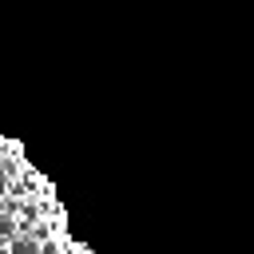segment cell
<instances>
[{
	"label": "cell",
	"mask_w": 254,
	"mask_h": 254,
	"mask_svg": "<svg viewBox=\"0 0 254 254\" xmlns=\"http://www.w3.org/2000/svg\"><path fill=\"white\" fill-rule=\"evenodd\" d=\"M8 254H44V246H40L32 234H16V238L8 242Z\"/></svg>",
	"instance_id": "6da1fadb"
},
{
	"label": "cell",
	"mask_w": 254,
	"mask_h": 254,
	"mask_svg": "<svg viewBox=\"0 0 254 254\" xmlns=\"http://www.w3.org/2000/svg\"><path fill=\"white\" fill-rule=\"evenodd\" d=\"M20 234V222H16V214H0V238L4 242H12Z\"/></svg>",
	"instance_id": "7a4b0ae2"
},
{
	"label": "cell",
	"mask_w": 254,
	"mask_h": 254,
	"mask_svg": "<svg viewBox=\"0 0 254 254\" xmlns=\"http://www.w3.org/2000/svg\"><path fill=\"white\" fill-rule=\"evenodd\" d=\"M8 190H12V175L0 167V198H8Z\"/></svg>",
	"instance_id": "3957f363"
},
{
	"label": "cell",
	"mask_w": 254,
	"mask_h": 254,
	"mask_svg": "<svg viewBox=\"0 0 254 254\" xmlns=\"http://www.w3.org/2000/svg\"><path fill=\"white\" fill-rule=\"evenodd\" d=\"M0 210H4V198H0Z\"/></svg>",
	"instance_id": "277c9868"
},
{
	"label": "cell",
	"mask_w": 254,
	"mask_h": 254,
	"mask_svg": "<svg viewBox=\"0 0 254 254\" xmlns=\"http://www.w3.org/2000/svg\"><path fill=\"white\" fill-rule=\"evenodd\" d=\"M0 254H8V246H4V250H0Z\"/></svg>",
	"instance_id": "5b68a950"
}]
</instances>
